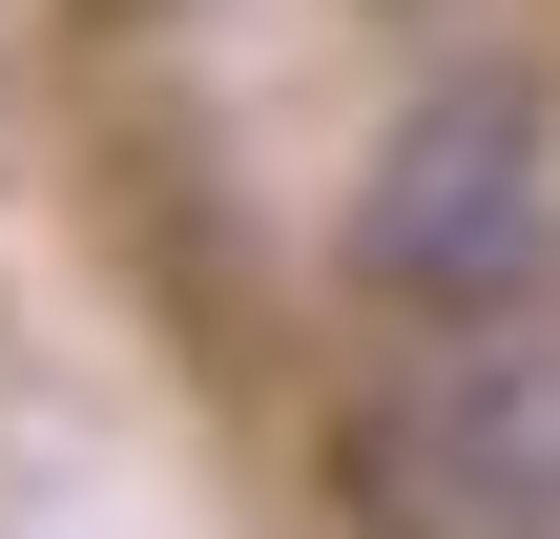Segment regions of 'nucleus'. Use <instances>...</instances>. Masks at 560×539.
Masks as SVG:
<instances>
[{"label": "nucleus", "mask_w": 560, "mask_h": 539, "mask_svg": "<svg viewBox=\"0 0 560 539\" xmlns=\"http://www.w3.org/2000/svg\"><path fill=\"white\" fill-rule=\"evenodd\" d=\"M353 291L416 312V332H478V312L560 291V83L540 62H457V83L395 104V145L353 187Z\"/></svg>", "instance_id": "obj_1"}, {"label": "nucleus", "mask_w": 560, "mask_h": 539, "mask_svg": "<svg viewBox=\"0 0 560 539\" xmlns=\"http://www.w3.org/2000/svg\"><path fill=\"white\" fill-rule=\"evenodd\" d=\"M332 499H353V539H560V312L416 332L353 395Z\"/></svg>", "instance_id": "obj_2"}, {"label": "nucleus", "mask_w": 560, "mask_h": 539, "mask_svg": "<svg viewBox=\"0 0 560 539\" xmlns=\"http://www.w3.org/2000/svg\"><path fill=\"white\" fill-rule=\"evenodd\" d=\"M104 21H145V0H104Z\"/></svg>", "instance_id": "obj_3"}]
</instances>
